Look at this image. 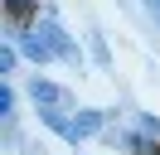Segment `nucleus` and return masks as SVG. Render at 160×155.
Here are the masks:
<instances>
[{"label": "nucleus", "mask_w": 160, "mask_h": 155, "mask_svg": "<svg viewBox=\"0 0 160 155\" xmlns=\"http://www.w3.org/2000/svg\"><path fill=\"white\" fill-rule=\"evenodd\" d=\"M29 97H34V102L44 107V112H58V107L68 102V97H63V92H58L53 82H29Z\"/></svg>", "instance_id": "obj_1"}, {"label": "nucleus", "mask_w": 160, "mask_h": 155, "mask_svg": "<svg viewBox=\"0 0 160 155\" xmlns=\"http://www.w3.org/2000/svg\"><path fill=\"white\" fill-rule=\"evenodd\" d=\"M5 5H10V15H15V19H20V15H24V10H34V0H5Z\"/></svg>", "instance_id": "obj_4"}, {"label": "nucleus", "mask_w": 160, "mask_h": 155, "mask_svg": "<svg viewBox=\"0 0 160 155\" xmlns=\"http://www.w3.org/2000/svg\"><path fill=\"white\" fill-rule=\"evenodd\" d=\"M102 116H107V112H78V121H73V136H68V141H78V136H92V131L102 126Z\"/></svg>", "instance_id": "obj_2"}, {"label": "nucleus", "mask_w": 160, "mask_h": 155, "mask_svg": "<svg viewBox=\"0 0 160 155\" xmlns=\"http://www.w3.org/2000/svg\"><path fill=\"white\" fill-rule=\"evenodd\" d=\"M146 5H150V15H155V19H160V0H146Z\"/></svg>", "instance_id": "obj_5"}, {"label": "nucleus", "mask_w": 160, "mask_h": 155, "mask_svg": "<svg viewBox=\"0 0 160 155\" xmlns=\"http://www.w3.org/2000/svg\"><path fill=\"white\" fill-rule=\"evenodd\" d=\"M44 39H49V48H53V53H73V44H68V39H63V29L53 24V19H49V24H44Z\"/></svg>", "instance_id": "obj_3"}]
</instances>
